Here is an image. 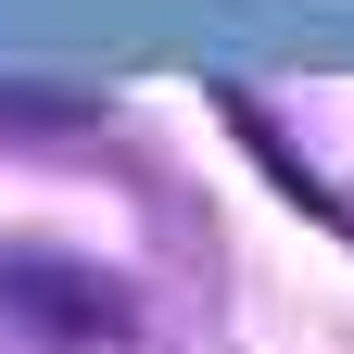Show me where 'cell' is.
Wrapping results in <instances>:
<instances>
[{"label": "cell", "instance_id": "obj_1", "mask_svg": "<svg viewBox=\"0 0 354 354\" xmlns=\"http://www.w3.org/2000/svg\"><path fill=\"white\" fill-rule=\"evenodd\" d=\"M0 304L64 354H127L140 342V291L88 253H51V241H0Z\"/></svg>", "mask_w": 354, "mask_h": 354}, {"label": "cell", "instance_id": "obj_2", "mask_svg": "<svg viewBox=\"0 0 354 354\" xmlns=\"http://www.w3.org/2000/svg\"><path fill=\"white\" fill-rule=\"evenodd\" d=\"M0 127H88V88H0Z\"/></svg>", "mask_w": 354, "mask_h": 354}]
</instances>
